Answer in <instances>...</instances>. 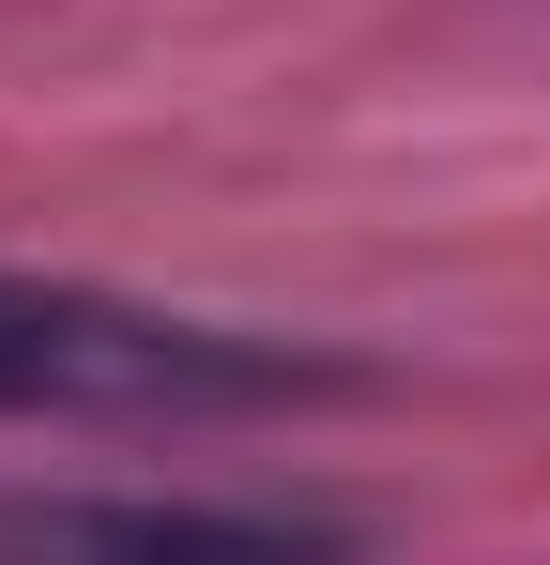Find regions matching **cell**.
Here are the masks:
<instances>
[{"mask_svg": "<svg viewBox=\"0 0 550 565\" xmlns=\"http://www.w3.org/2000/svg\"><path fill=\"white\" fill-rule=\"evenodd\" d=\"M337 352L290 337H230V321H169L123 290H46L0 276V428H214V413H290L337 397Z\"/></svg>", "mask_w": 550, "mask_h": 565, "instance_id": "1", "label": "cell"}, {"mask_svg": "<svg viewBox=\"0 0 550 565\" xmlns=\"http://www.w3.org/2000/svg\"><path fill=\"white\" fill-rule=\"evenodd\" d=\"M0 565H352V535L306 504H169V489L31 504V489H0Z\"/></svg>", "mask_w": 550, "mask_h": 565, "instance_id": "2", "label": "cell"}]
</instances>
